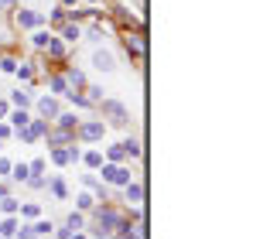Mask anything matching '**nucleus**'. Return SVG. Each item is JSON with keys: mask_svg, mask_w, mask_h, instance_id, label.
Listing matches in <instances>:
<instances>
[{"mask_svg": "<svg viewBox=\"0 0 253 239\" xmlns=\"http://www.w3.org/2000/svg\"><path fill=\"white\" fill-rule=\"evenodd\" d=\"M96 226H99V233L103 236H110V233H117V229H124V215L120 212H113V208H99L96 212Z\"/></svg>", "mask_w": 253, "mask_h": 239, "instance_id": "obj_1", "label": "nucleus"}, {"mask_svg": "<svg viewBox=\"0 0 253 239\" xmlns=\"http://www.w3.org/2000/svg\"><path fill=\"white\" fill-rule=\"evenodd\" d=\"M103 174H106L110 185H130V171L126 167H103Z\"/></svg>", "mask_w": 253, "mask_h": 239, "instance_id": "obj_2", "label": "nucleus"}, {"mask_svg": "<svg viewBox=\"0 0 253 239\" xmlns=\"http://www.w3.org/2000/svg\"><path fill=\"white\" fill-rule=\"evenodd\" d=\"M92 65H96L99 72H113V55H110V51H96V55H92Z\"/></svg>", "mask_w": 253, "mask_h": 239, "instance_id": "obj_3", "label": "nucleus"}, {"mask_svg": "<svg viewBox=\"0 0 253 239\" xmlns=\"http://www.w3.org/2000/svg\"><path fill=\"white\" fill-rule=\"evenodd\" d=\"M103 113H110L113 123H126V110L120 106V103H103Z\"/></svg>", "mask_w": 253, "mask_h": 239, "instance_id": "obj_4", "label": "nucleus"}, {"mask_svg": "<svg viewBox=\"0 0 253 239\" xmlns=\"http://www.w3.org/2000/svg\"><path fill=\"white\" fill-rule=\"evenodd\" d=\"M79 137L83 140H99L103 137V123H85L83 130H79Z\"/></svg>", "mask_w": 253, "mask_h": 239, "instance_id": "obj_5", "label": "nucleus"}, {"mask_svg": "<svg viewBox=\"0 0 253 239\" xmlns=\"http://www.w3.org/2000/svg\"><path fill=\"white\" fill-rule=\"evenodd\" d=\"M126 48H130L133 55H144V51H147V44H144V35H130V38H126Z\"/></svg>", "mask_w": 253, "mask_h": 239, "instance_id": "obj_6", "label": "nucleus"}, {"mask_svg": "<svg viewBox=\"0 0 253 239\" xmlns=\"http://www.w3.org/2000/svg\"><path fill=\"white\" fill-rule=\"evenodd\" d=\"M38 21H42V17L31 14V10H17V24H21V28H35Z\"/></svg>", "mask_w": 253, "mask_h": 239, "instance_id": "obj_7", "label": "nucleus"}, {"mask_svg": "<svg viewBox=\"0 0 253 239\" xmlns=\"http://www.w3.org/2000/svg\"><path fill=\"white\" fill-rule=\"evenodd\" d=\"M72 158H79L76 147H72V151H51V160H55V164H69Z\"/></svg>", "mask_w": 253, "mask_h": 239, "instance_id": "obj_8", "label": "nucleus"}, {"mask_svg": "<svg viewBox=\"0 0 253 239\" xmlns=\"http://www.w3.org/2000/svg\"><path fill=\"white\" fill-rule=\"evenodd\" d=\"M38 110H42V117H58V103L55 99H42Z\"/></svg>", "mask_w": 253, "mask_h": 239, "instance_id": "obj_9", "label": "nucleus"}, {"mask_svg": "<svg viewBox=\"0 0 253 239\" xmlns=\"http://www.w3.org/2000/svg\"><path fill=\"white\" fill-rule=\"evenodd\" d=\"M62 79H65V85H72V89H79V85H83V72H76V69H69V72H65Z\"/></svg>", "mask_w": 253, "mask_h": 239, "instance_id": "obj_10", "label": "nucleus"}, {"mask_svg": "<svg viewBox=\"0 0 253 239\" xmlns=\"http://www.w3.org/2000/svg\"><path fill=\"white\" fill-rule=\"evenodd\" d=\"M42 123H31V126H28V130H24V133H21V137H24V140H38V137H42Z\"/></svg>", "mask_w": 253, "mask_h": 239, "instance_id": "obj_11", "label": "nucleus"}, {"mask_svg": "<svg viewBox=\"0 0 253 239\" xmlns=\"http://www.w3.org/2000/svg\"><path fill=\"white\" fill-rule=\"evenodd\" d=\"M126 199L130 201H144V188H140V185H126Z\"/></svg>", "mask_w": 253, "mask_h": 239, "instance_id": "obj_12", "label": "nucleus"}, {"mask_svg": "<svg viewBox=\"0 0 253 239\" xmlns=\"http://www.w3.org/2000/svg\"><path fill=\"white\" fill-rule=\"evenodd\" d=\"M69 140H72V130H65V126L58 133H51V144H69Z\"/></svg>", "mask_w": 253, "mask_h": 239, "instance_id": "obj_13", "label": "nucleus"}, {"mask_svg": "<svg viewBox=\"0 0 253 239\" xmlns=\"http://www.w3.org/2000/svg\"><path fill=\"white\" fill-rule=\"evenodd\" d=\"M51 92H69V85H65L62 76H55V79H51Z\"/></svg>", "mask_w": 253, "mask_h": 239, "instance_id": "obj_14", "label": "nucleus"}, {"mask_svg": "<svg viewBox=\"0 0 253 239\" xmlns=\"http://www.w3.org/2000/svg\"><path fill=\"white\" fill-rule=\"evenodd\" d=\"M10 171H14L10 178H17V181H24V178H28V164H17V167H10Z\"/></svg>", "mask_w": 253, "mask_h": 239, "instance_id": "obj_15", "label": "nucleus"}, {"mask_svg": "<svg viewBox=\"0 0 253 239\" xmlns=\"http://www.w3.org/2000/svg\"><path fill=\"white\" fill-rule=\"evenodd\" d=\"M31 233H35V236H48V233H51V222H38Z\"/></svg>", "mask_w": 253, "mask_h": 239, "instance_id": "obj_16", "label": "nucleus"}, {"mask_svg": "<svg viewBox=\"0 0 253 239\" xmlns=\"http://www.w3.org/2000/svg\"><path fill=\"white\" fill-rule=\"evenodd\" d=\"M58 123H62L65 130H72V126H76V117H72V113H62V117H58Z\"/></svg>", "mask_w": 253, "mask_h": 239, "instance_id": "obj_17", "label": "nucleus"}, {"mask_svg": "<svg viewBox=\"0 0 253 239\" xmlns=\"http://www.w3.org/2000/svg\"><path fill=\"white\" fill-rule=\"evenodd\" d=\"M85 164H89V167H99V164H103V158H99L96 151H89V154H85Z\"/></svg>", "mask_w": 253, "mask_h": 239, "instance_id": "obj_18", "label": "nucleus"}, {"mask_svg": "<svg viewBox=\"0 0 253 239\" xmlns=\"http://www.w3.org/2000/svg\"><path fill=\"white\" fill-rule=\"evenodd\" d=\"M65 226H69V233H76V229H83V219H79V215H69Z\"/></svg>", "mask_w": 253, "mask_h": 239, "instance_id": "obj_19", "label": "nucleus"}, {"mask_svg": "<svg viewBox=\"0 0 253 239\" xmlns=\"http://www.w3.org/2000/svg\"><path fill=\"white\" fill-rule=\"evenodd\" d=\"M14 229H17V222H14V219H7V222H3V226H0V233H3V236H10V233H14Z\"/></svg>", "mask_w": 253, "mask_h": 239, "instance_id": "obj_20", "label": "nucleus"}, {"mask_svg": "<svg viewBox=\"0 0 253 239\" xmlns=\"http://www.w3.org/2000/svg\"><path fill=\"white\" fill-rule=\"evenodd\" d=\"M10 123H14V126H24V123H28V113H14Z\"/></svg>", "mask_w": 253, "mask_h": 239, "instance_id": "obj_21", "label": "nucleus"}, {"mask_svg": "<svg viewBox=\"0 0 253 239\" xmlns=\"http://www.w3.org/2000/svg\"><path fill=\"white\" fill-rule=\"evenodd\" d=\"M0 69H3V72H14V69H17V62H14V58H3V62H0Z\"/></svg>", "mask_w": 253, "mask_h": 239, "instance_id": "obj_22", "label": "nucleus"}, {"mask_svg": "<svg viewBox=\"0 0 253 239\" xmlns=\"http://www.w3.org/2000/svg\"><path fill=\"white\" fill-rule=\"evenodd\" d=\"M14 103H17V106H28V92L17 89V92H14Z\"/></svg>", "mask_w": 253, "mask_h": 239, "instance_id": "obj_23", "label": "nucleus"}, {"mask_svg": "<svg viewBox=\"0 0 253 239\" xmlns=\"http://www.w3.org/2000/svg\"><path fill=\"white\" fill-rule=\"evenodd\" d=\"M35 44L44 48V44H48V31H38V35H35Z\"/></svg>", "mask_w": 253, "mask_h": 239, "instance_id": "obj_24", "label": "nucleus"}, {"mask_svg": "<svg viewBox=\"0 0 253 239\" xmlns=\"http://www.w3.org/2000/svg\"><path fill=\"white\" fill-rule=\"evenodd\" d=\"M3 212H17V201H14V199H7V195H3Z\"/></svg>", "mask_w": 253, "mask_h": 239, "instance_id": "obj_25", "label": "nucleus"}, {"mask_svg": "<svg viewBox=\"0 0 253 239\" xmlns=\"http://www.w3.org/2000/svg\"><path fill=\"white\" fill-rule=\"evenodd\" d=\"M65 38L76 41V38H79V28H72V24H69V28H65Z\"/></svg>", "mask_w": 253, "mask_h": 239, "instance_id": "obj_26", "label": "nucleus"}, {"mask_svg": "<svg viewBox=\"0 0 253 239\" xmlns=\"http://www.w3.org/2000/svg\"><path fill=\"white\" fill-rule=\"evenodd\" d=\"M79 208H92V199L89 195H79Z\"/></svg>", "mask_w": 253, "mask_h": 239, "instance_id": "obj_27", "label": "nucleus"}, {"mask_svg": "<svg viewBox=\"0 0 253 239\" xmlns=\"http://www.w3.org/2000/svg\"><path fill=\"white\" fill-rule=\"evenodd\" d=\"M14 3H17V0H0V10H10Z\"/></svg>", "mask_w": 253, "mask_h": 239, "instance_id": "obj_28", "label": "nucleus"}, {"mask_svg": "<svg viewBox=\"0 0 253 239\" xmlns=\"http://www.w3.org/2000/svg\"><path fill=\"white\" fill-rule=\"evenodd\" d=\"M7 171H10V164H7V160H0V174H7Z\"/></svg>", "mask_w": 253, "mask_h": 239, "instance_id": "obj_29", "label": "nucleus"}, {"mask_svg": "<svg viewBox=\"0 0 253 239\" xmlns=\"http://www.w3.org/2000/svg\"><path fill=\"white\" fill-rule=\"evenodd\" d=\"M7 133H10V130H7V126H3V123H0V137H7Z\"/></svg>", "mask_w": 253, "mask_h": 239, "instance_id": "obj_30", "label": "nucleus"}, {"mask_svg": "<svg viewBox=\"0 0 253 239\" xmlns=\"http://www.w3.org/2000/svg\"><path fill=\"white\" fill-rule=\"evenodd\" d=\"M3 113H7V106H3V103H0V117H3Z\"/></svg>", "mask_w": 253, "mask_h": 239, "instance_id": "obj_31", "label": "nucleus"}]
</instances>
